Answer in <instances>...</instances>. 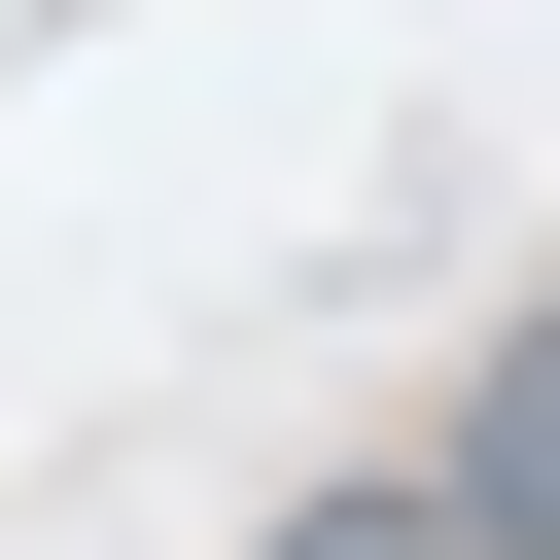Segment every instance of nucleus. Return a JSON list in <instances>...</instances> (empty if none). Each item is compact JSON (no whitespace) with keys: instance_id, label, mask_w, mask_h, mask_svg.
Listing matches in <instances>:
<instances>
[{"instance_id":"1","label":"nucleus","mask_w":560,"mask_h":560,"mask_svg":"<svg viewBox=\"0 0 560 560\" xmlns=\"http://www.w3.org/2000/svg\"><path fill=\"white\" fill-rule=\"evenodd\" d=\"M420 490H455L490 560H560V280L490 315V385H455V455H420Z\"/></svg>"}]
</instances>
